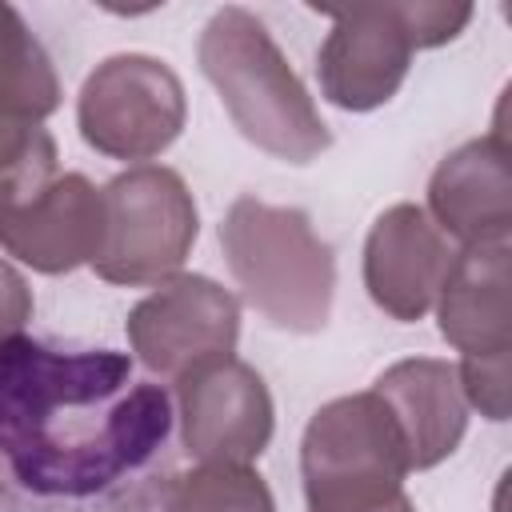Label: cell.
Here are the masks:
<instances>
[{"label": "cell", "instance_id": "16", "mask_svg": "<svg viewBox=\"0 0 512 512\" xmlns=\"http://www.w3.org/2000/svg\"><path fill=\"white\" fill-rule=\"evenodd\" d=\"M160 512H276V500L252 464H196L176 472Z\"/></svg>", "mask_w": 512, "mask_h": 512}, {"label": "cell", "instance_id": "6", "mask_svg": "<svg viewBox=\"0 0 512 512\" xmlns=\"http://www.w3.org/2000/svg\"><path fill=\"white\" fill-rule=\"evenodd\" d=\"M188 120L180 76L148 52H116L100 60L76 96V128L84 144L108 160L148 164L176 144Z\"/></svg>", "mask_w": 512, "mask_h": 512}, {"label": "cell", "instance_id": "17", "mask_svg": "<svg viewBox=\"0 0 512 512\" xmlns=\"http://www.w3.org/2000/svg\"><path fill=\"white\" fill-rule=\"evenodd\" d=\"M508 356H460L456 376H460V392L468 400V412H480L484 420H508L512 412V380H508Z\"/></svg>", "mask_w": 512, "mask_h": 512}, {"label": "cell", "instance_id": "20", "mask_svg": "<svg viewBox=\"0 0 512 512\" xmlns=\"http://www.w3.org/2000/svg\"><path fill=\"white\" fill-rule=\"evenodd\" d=\"M28 320H32V288L8 260H0V344L8 336H20Z\"/></svg>", "mask_w": 512, "mask_h": 512}, {"label": "cell", "instance_id": "13", "mask_svg": "<svg viewBox=\"0 0 512 512\" xmlns=\"http://www.w3.org/2000/svg\"><path fill=\"white\" fill-rule=\"evenodd\" d=\"M372 392L396 416L412 472H428L460 448L468 432V400L460 392L456 364L436 356H408L388 364Z\"/></svg>", "mask_w": 512, "mask_h": 512}, {"label": "cell", "instance_id": "15", "mask_svg": "<svg viewBox=\"0 0 512 512\" xmlns=\"http://www.w3.org/2000/svg\"><path fill=\"white\" fill-rule=\"evenodd\" d=\"M60 108V76L28 20L0 4V120L44 124Z\"/></svg>", "mask_w": 512, "mask_h": 512}, {"label": "cell", "instance_id": "5", "mask_svg": "<svg viewBox=\"0 0 512 512\" xmlns=\"http://www.w3.org/2000/svg\"><path fill=\"white\" fill-rule=\"evenodd\" d=\"M100 192L104 244L92 260L96 276L120 288H156L172 280L200 236V212L184 176L164 164H136Z\"/></svg>", "mask_w": 512, "mask_h": 512}, {"label": "cell", "instance_id": "7", "mask_svg": "<svg viewBox=\"0 0 512 512\" xmlns=\"http://www.w3.org/2000/svg\"><path fill=\"white\" fill-rule=\"evenodd\" d=\"M124 332L132 360L152 380L176 384L212 360L236 356L240 300L212 276L176 272L132 304Z\"/></svg>", "mask_w": 512, "mask_h": 512}, {"label": "cell", "instance_id": "19", "mask_svg": "<svg viewBox=\"0 0 512 512\" xmlns=\"http://www.w3.org/2000/svg\"><path fill=\"white\" fill-rule=\"evenodd\" d=\"M400 12H404V24H408L416 52L456 40L468 28V20L476 16L472 4H444V0H408V4H400Z\"/></svg>", "mask_w": 512, "mask_h": 512}, {"label": "cell", "instance_id": "14", "mask_svg": "<svg viewBox=\"0 0 512 512\" xmlns=\"http://www.w3.org/2000/svg\"><path fill=\"white\" fill-rule=\"evenodd\" d=\"M440 336L460 356L512 352L508 304V244H476L452 256V268L432 304Z\"/></svg>", "mask_w": 512, "mask_h": 512}, {"label": "cell", "instance_id": "1", "mask_svg": "<svg viewBox=\"0 0 512 512\" xmlns=\"http://www.w3.org/2000/svg\"><path fill=\"white\" fill-rule=\"evenodd\" d=\"M172 480V396L128 352L0 344V512H156Z\"/></svg>", "mask_w": 512, "mask_h": 512}, {"label": "cell", "instance_id": "11", "mask_svg": "<svg viewBox=\"0 0 512 512\" xmlns=\"http://www.w3.org/2000/svg\"><path fill=\"white\" fill-rule=\"evenodd\" d=\"M452 256L456 252L448 248V236L428 220L420 204H392L368 228L364 288L384 316L416 324L432 312Z\"/></svg>", "mask_w": 512, "mask_h": 512}, {"label": "cell", "instance_id": "8", "mask_svg": "<svg viewBox=\"0 0 512 512\" xmlns=\"http://www.w3.org/2000/svg\"><path fill=\"white\" fill-rule=\"evenodd\" d=\"M104 244V192L84 172H28L0 184V248L44 276L92 264Z\"/></svg>", "mask_w": 512, "mask_h": 512}, {"label": "cell", "instance_id": "9", "mask_svg": "<svg viewBox=\"0 0 512 512\" xmlns=\"http://www.w3.org/2000/svg\"><path fill=\"white\" fill-rule=\"evenodd\" d=\"M172 412L180 444L196 464H252L276 428L272 392L240 356L212 360L176 380Z\"/></svg>", "mask_w": 512, "mask_h": 512}, {"label": "cell", "instance_id": "2", "mask_svg": "<svg viewBox=\"0 0 512 512\" xmlns=\"http://www.w3.org/2000/svg\"><path fill=\"white\" fill-rule=\"evenodd\" d=\"M196 60L252 148L284 164H312L332 148L328 120L256 12L240 4L216 8L200 28Z\"/></svg>", "mask_w": 512, "mask_h": 512}, {"label": "cell", "instance_id": "12", "mask_svg": "<svg viewBox=\"0 0 512 512\" xmlns=\"http://www.w3.org/2000/svg\"><path fill=\"white\" fill-rule=\"evenodd\" d=\"M508 132L492 128L448 152L428 180V220L460 248L508 244L512 232V168Z\"/></svg>", "mask_w": 512, "mask_h": 512}, {"label": "cell", "instance_id": "21", "mask_svg": "<svg viewBox=\"0 0 512 512\" xmlns=\"http://www.w3.org/2000/svg\"><path fill=\"white\" fill-rule=\"evenodd\" d=\"M372 512H416V504H412L408 496H396V500H388V504H380V508H372Z\"/></svg>", "mask_w": 512, "mask_h": 512}, {"label": "cell", "instance_id": "10", "mask_svg": "<svg viewBox=\"0 0 512 512\" xmlns=\"http://www.w3.org/2000/svg\"><path fill=\"white\" fill-rule=\"evenodd\" d=\"M320 12L332 20L316 56L320 96L344 112H376L408 80L416 52L400 4H348Z\"/></svg>", "mask_w": 512, "mask_h": 512}, {"label": "cell", "instance_id": "18", "mask_svg": "<svg viewBox=\"0 0 512 512\" xmlns=\"http://www.w3.org/2000/svg\"><path fill=\"white\" fill-rule=\"evenodd\" d=\"M44 168H56V140L48 136V128L0 120V184Z\"/></svg>", "mask_w": 512, "mask_h": 512}, {"label": "cell", "instance_id": "4", "mask_svg": "<svg viewBox=\"0 0 512 512\" xmlns=\"http://www.w3.org/2000/svg\"><path fill=\"white\" fill-rule=\"evenodd\" d=\"M408 448L388 404L368 388L320 404L300 440L308 512H372L404 496Z\"/></svg>", "mask_w": 512, "mask_h": 512}, {"label": "cell", "instance_id": "3", "mask_svg": "<svg viewBox=\"0 0 512 512\" xmlns=\"http://www.w3.org/2000/svg\"><path fill=\"white\" fill-rule=\"evenodd\" d=\"M224 264L248 300L280 332H320L336 300V256L304 208L236 196L220 220Z\"/></svg>", "mask_w": 512, "mask_h": 512}]
</instances>
